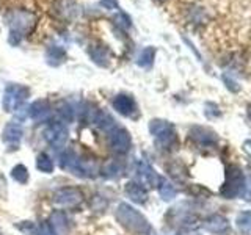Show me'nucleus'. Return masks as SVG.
Listing matches in <instances>:
<instances>
[{
	"label": "nucleus",
	"mask_w": 251,
	"mask_h": 235,
	"mask_svg": "<svg viewBox=\"0 0 251 235\" xmlns=\"http://www.w3.org/2000/svg\"><path fill=\"white\" fill-rule=\"evenodd\" d=\"M6 25L10 28L8 31V44L16 47L22 43L24 35L30 33L36 25V14L28 10H13L6 14Z\"/></svg>",
	"instance_id": "1"
},
{
	"label": "nucleus",
	"mask_w": 251,
	"mask_h": 235,
	"mask_svg": "<svg viewBox=\"0 0 251 235\" xmlns=\"http://www.w3.org/2000/svg\"><path fill=\"white\" fill-rule=\"evenodd\" d=\"M247 185V177L237 164H227L225 171V184L220 188V194L225 199H235L243 196Z\"/></svg>",
	"instance_id": "2"
},
{
	"label": "nucleus",
	"mask_w": 251,
	"mask_h": 235,
	"mask_svg": "<svg viewBox=\"0 0 251 235\" xmlns=\"http://www.w3.org/2000/svg\"><path fill=\"white\" fill-rule=\"evenodd\" d=\"M116 216L126 229H129L133 234H137V235L151 234V226H149L148 219L141 215L138 210L130 207L129 204H121V206L118 207Z\"/></svg>",
	"instance_id": "3"
},
{
	"label": "nucleus",
	"mask_w": 251,
	"mask_h": 235,
	"mask_svg": "<svg viewBox=\"0 0 251 235\" xmlns=\"http://www.w3.org/2000/svg\"><path fill=\"white\" fill-rule=\"evenodd\" d=\"M149 132L159 147L171 151L177 146V133L171 122L165 119H152L149 122Z\"/></svg>",
	"instance_id": "4"
},
{
	"label": "nucleus",
	"mask_w": 251,
	"mask_h": 235,
	"mask_svg": "<svg viewBox=\"0 0 251 235\" xmlns=\"http://www.w3.org/2000/svg\"><path fill=\"white\" fill-rule=\"evenodd\" d=\"M30 97V88L25 85H18V83H8L5 93H3V100L2 105L5 112H16L22 107V104Z\"/></svg>",
	"instance_id": "5"
},
{
	"label": "nucleus",
	"mask_w": 251,
	"mask_h": 235,
	"mask_svg": "<svg viewBox=\"0 0 251 235\" xmlns=\"http://www.w3.org/2000/svg\"><path fill=\"white\" fill-rule=\"evenodd\" d=\"M69 130L66 127L65 122L57 121V122H50L44 130V140L49 143L52 147H63L68 141Z\"/></svg>",
	"instance_id": "6"
},
{
	"label": "nucleus",
	"mask_w": 251,
	"mask_h": 235,
	"mask_svg": "<svg viewBox=\"0 0 251 235\" xmlns=\"http://www.w3.org/2000/svg\"><path fill=\"white\" fill-rule=\"evenodd\" d=\"M108 143L116 154H126L132 146V138L126 129L115 125L112 130H108Z\"/></svg>",
	"instance_id": "7"
},
{
	"label": "nucleus",
	"mask_w": 251,
	"mask_h": 235,
	"mask_svg": "<svg viewBox=\"0 0 251 235\" xmlns=\"http://www.w3.org/2000/svg\"><path fill=\"white\" fill-rule=\"evenodd\" d=\"M82 199H83L82 191L74 187L61 188V190H58L53 196V202L57 204L58 207H75L82 202Z\"/></svg>",
	"instance_id": "8"
},
{
	"label": "nucleus",
	"mask_w": 251,
	"mask_h": 235,
	"mask_svg": "<svg viewBox=\"0 0 251 235\" xmlns=\"http://www.w3.org/2000/svg\"><path fill=\"white\" fill-rule=\"evenodd\" d=\"M188 137H190V140H193L196 144L202 146V147H212L218 143L217 133L207 127H201V125H195V127H192Z\"/></svg>",
	"instance_id": "9"
},
{
	"label": "nucleus",
	"mask_w": 251,
	"mask_h": 235,
	"mask_svg": "<svg viewBox=\"0 0 251 235\" xmlns=\"http://www.w3.org/2000/svg\"><path fill=\"white\" fill-rule=\"evenodd\" d=\"M113 108L120 115L127 116V118H137L138 115L137 102L133 100L132 96H127V94H118L113 99Z\"/></svg>",
	"instance_id": "10"
},
{
	"label": "nucleus",
	"mask_w": 251,
	"mask_h": 235,
	"mask_svg": "<svg viewBox=\"0 0 251 235\" xmlns=\"http://www.w3.org/2000/svg\"><path fill=\"white\" fill-rule=\"evenodd\" d=\"M204 229L209 231L210 234H217V235H226L231 232V226L227 218H225L223 215H210L206 221H204Z\"/></svg>",
	"instance_id": "11"
},
{
	"label": "nucleus",
	"mask_w": 251,
	"mask_h": 235,
	"mask_svg": "<svg viewBox=\"0 0 251 235\" xmlns=\"http://www.w3.org/2000/svg\"><path fill=\"white\" fill-rule=\"evenodd\" d=\"M53 10L61 19L73 21L78 14V5L75 0H57L53 5Z\"/></svg>",
	"instance_id": "12"
},
{
	"label": "nucleus",
	"mask_w": 251,
	"mask_h": 235,
	"mask_svg": "<svg viewBox=\"0 0 251 235\" xmlns=\"http://www.w3.org/2000/svg\"><path fill=\"white\" fill-rule=\"evenodd\" d=\"M22 135H24V129L21 124H16V122H10L5 125L3 129V133H2V140L3 143L11 146L13 149L18 147L21 140H22Z\"/></svg>",
	"instance_id": "13"
},
{
	"label": "nucleus",
	"mask_w": 251,
	"mask_h": 235,
	"mask_svg": "<svg viewBox=\"0 0 251 235\" xmlns=\"http://www.w3.org/2000/svg\"><path fill=\"white\" fill-rule=\"evenodd\" d=\"M28 116L36 122H43L50 116V105L49 102L44 99L35 100L33 104L28 107Z\"/></svg>",
	"instance_id": "14"
},
{
	"label": "nucleus",
	"mask_w": 251,
	"mask_h": 235,
	"mask_svg": "<svg viewBox=\"0 0 251 235\" xmlns=\"http://www.w3.org/2000/svg\"><path fill=\"white\" fill-rule=\"evenodd\" d=\"M138 177H140L141 185L157 187V182H159L160 176H157V172L148 162H140L138 163Z\"/></svg>",
	"instance_id": "15"
},
{
	"label": "nucleus",
	"mask_w": 251,
	"mask_h": 235,
	"mask_svg": "<svg viewBox=\"0 0 251 235\" xmlns=\"http://www.w3.org/2000/svg\"><path fill=\"white\" fill-rule=\"evenodd\" d=\"M88 53H90V58L96 63L98 66H100V68H107L108 66V63H110L108 47L102 46V44H93L88 49Z\"/></svg>",
	"instance_id": "16"
},
{
	"label": "nucleus",
	"mask_w": 251,
	"mask_h": 235,
	"mask_svg": "<svg viewBox=\"0 0 251 235\" xmlns=\"http://www.w3.org/2000/svg\"><path fill=\"white\" fill-rule=\"evenodd\" d=\"M126 194L129 196V199H132L137 204H145L148 201L146 188L140 182H133V180H130V182H127V185H126Z\"/></svg>",
	"instance_id": "17"
},
{
	"label": "nucleus",
	"mask_w": 251,
	"mask_h": 235,
	"mask_svg": "<svg viewBox=\"0 0 251 235\" xmlns=\"http://www.w3.org/2000/svg\"><path fill=\"white\" fill-rule=\"evenodd\" d=\"M65 60H66V50L63 49V47H60V46L47 47V50H46V63L49 66L57 68V66L63 65Z\"/></svg>",
	"instance_id": "18"
},
{
	"label": "nucleus",
	"mask_w": 251,
	"mask_h": 235,
	"mask_svg": "<svg viewBox=\"0 0 251 235\" xmlns=\"http://www.w3.org/2000/svg\"><path fill=\"white\" fill-rule=\"evenodd\" d=\"M157 190H159V194L163 201H173L177 196V190L168 179L165 177H159V182H157Z\"/></svg>",
	"instance_id": "19"
},
{
	"label": "nucleus",
	"mask_w": 251,
	"mask_h": 235,
	"mask_svg": "<svg viewBox=\"0 0 251 235\" xmlns=\"http://www.w3.org/2000/svg\"><path fill=\"white\" fill-rule=\"evenodd\" d=\"M154 60H155V49L152 46H149V47H146V49L141 50V53L138 55L137 65L143 69H149L154 65Z\"/></svg>",
	"instance_id": "20"
},
{
	"label": "nucleus",
	"mask_w": 251,
	"mask_h": 235,
	"mask_svg": "<svg viewBox=\"0 0 251 235\" xmlns=\"http://www.w3.org/2000/svg\"><path fill=\"white\" fill-rule=\"evenodd\" d=\"M235 226L243 235H251V210L240 212L235 218Z\"/></svg>",
	"instance_id": "21"
},
{
	"label": "nucleus",
	"mask_w": 251,
	"mask_h": 235,
	"mask_svg": "<svg viewBox=\"0 0 251 235\" xmlns=\"http://www.w3.org/2000/svg\"><path fill=\"white\" fill-rule=\"evenodd\" d=\"M36 168L39 171L46 172V174H50V172L53 171V162L50 160V157L41 152L38 157H36Z\"/></svg>",
	"instance_id": "22"
},
{
	"label": "nucleus",
	"mask_w": 251,
	"mask_h": 235,
	"mask_svg": "<svg viewBox=\"0 0 251 235\" xmlns=\"http://www.w3.org/2000/svg\"><path fill=\"white\" fill-rule=\"evenodd\" d=\"M113 22H115V25H118L121 30H129L132 27V19H130V16L127 13H124V11H118L115 16H113Z\"/></svg>",
	"instance_id": "23"
},
{
	"label": "nucleus",
	"mask_w": 251,
	"mask_h": 235,
	"mask_svg": "<svg viewBox=\"0 0 251 235\" xmlns=\"http://www.w3.org/2000/svg\"><path fill=\"white\" fill-rule=\"evenodd\" d=\"M11 176L16 182L19 184H27L28 182V171L24 164H16V166L11 169Z\"/></svg>",
	"instance_id": "24"
},
{
	"label": "nucleus",
	"mask_w": 251,
	"mask_h": 235,
	"mask_svg": "<svg viewBox=\"0 0 251 235\" xmlns=\"http://www.w3.org/2000/svg\"><path fill=\"white\" fill-rule=\"evenodd\" d=\"M105 177H116L121 174V163L116 160H110L105 163L104 169H102Z\"/></svg>",
	"instance_id": "25"
},
{
	"label": "nucleus",
	"mask_w": 251,
	"mask_h": 235,
	"mask_svg": "<svg viewBox=\"0 0 251 235\" xmlns=\"http://www.w3.org/2000/svg\"><path fill=\"white\" fill-rule=\"evenodd\" d=\"M204 113L209 118V119H215V118H220L222 116V112H220V108L217 104L214 102H207L206 104V110H204Z\"/></svg>",
	"instance_id": "26"
},
{
	"label": "nucleus",
	"mask_w": 251,
	"mask_h": 235,
	"mask_svg": "<svg viewBox=\"0 0 251 235\" xmlns=\"http://www.w3.org/2000/svg\"><path fill=\"white\" fill-rule=\"evenodd\" d=\"M58 113H60V116H61V119H63V121H73V119H74L73 107H71L69 104L61 105L60 110H58Z\"/></svg>",
	"instance_id": "27"
},
{
	"label": "nucleus",
	"mask_w": 251,
	"mask_h": 235,
	"mask_svg": "<svg viewBox=\"0 0 251 235\" xmlns=\"http://www.w3.org/2000/svg\"><path fill=\"white\" fill-rule=\"evenodd\" d=\"M35 234L36 235H57L49 221H44V223H41L39 226H36V232Z\"/></svg>",
	"instance_id": "28"
},
{
	"label": "nucleus",
	"mask_w": 251,
	"mask_h": 235,
	"mask_svg": "<svg viewBox=\"0 0 251 235\" xmlns=\"http://www.w3.org/2000/svg\"><path fill=\"white\" fill-rule=\"evenodd\" d=\"M223 82H225V85H226V88L229 90V91H232V93H237L239 90H240V86L235 83V80H232V78L229 77V75H223Z\"/></svg>",
	"instance_id": "29"
},
{
	"label": "nucleus",
	"mask_w": 251,
	"mask_h": 235,
	"mask_svg": "<svg viewBox=\"0 0 251 235\" xmlns=\"http://www.w3.org/2000/svg\"><path fill=\"white\" fill-rule=\"evenodd\" d=\"M18 229H21L24 234H27V235H30V234H35L36 232V226H33V223H22V224H18Z\"/></svg>",
	"instance_id": "30"
},
{
	"label": "nucleus",
	"mask_w": 251,
	"mask_h": 235,
	"mask_svg": "<svg viewBox=\"0 0 251 235\" xmlns=\"http://www.w3.org/2000/svg\"><path fill=\"white\" fill-rule=\"evenodd\" d=\"M99 3L102 8H105V10H118V8H120L118 0H99Z\"/></svg>",
	"instance_id": "31"
},
{
	"label": "nucleus",
	"mask_w": 251,
	"mask_h": 235,
	"mask_svg": "<svg viewBox=\"0 0 251 235\" xmlns=\"http://www.w3.org/2000/svg\"><path fill=\"white\" fill-rule=\"evenodd\" d=\"M243 196H247V199H251V174L248 176V182L245 185V193Z\"/></svg>",
	"instance_id": "32"
},
{
	"label": "nucleus",
	"mask_w": 251,
	"mask_h": 235,
	"mask_svg": "<svg viewBox=\"0 0 251 235\" xmlns=\"http://www.w3.org/2000/svg\"><path fill=\"white\" fill-rule=\"evenodd\" d=\"M160 2H163V0H160Z\"/></svg>",
	"instance_id": "33"
}]
</instances>
